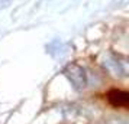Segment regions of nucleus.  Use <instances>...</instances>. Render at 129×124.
Returning <instances> with one entry per match:
<instances>
[{
  "mask_svg": "<svg viewBox=\"0 0 129 124\" xmlns=\"http://www.w3.org/2000/svg\"><path fill=\"white\" fill-rule=\"evenodd\" d=\"M65 74L70 79L71 82L74 84L76 88H84L87 85V75H86V71L84 68H81L77 64H71L65 68Z\"/></svg>",
  "mask_w": 129,
  "mask_h": 124,
  "instance_id": "f257e3e1",
  "label": "nucleus"
},
{
  "mask_svg": "<svg viewBox=\"0 0 129 124\" xmlns=\"http://www.w3.org/2000/svg\"><path fill=\"white\" fill-rule=\"evenodd\" d=\"M107 101H109L113 107H128L129 94L126 91L113 89V91H110V92L107 94Z\"/></svg>",
  "mask_w": 129,
  "mask_h": 124,
  "instance_id": "f03ea898",
  "label": "nucleus"
}]
</instances>
